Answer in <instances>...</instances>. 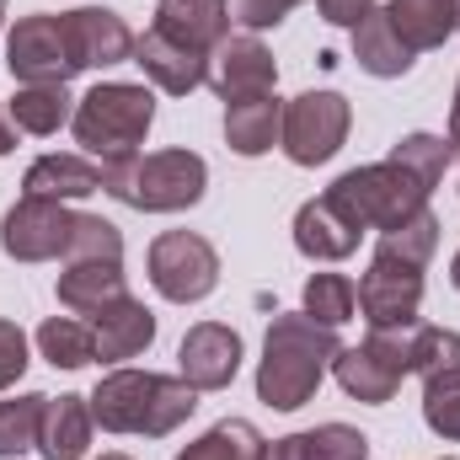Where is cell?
<instances>
[{
    "label": "cell",
    "instance_id": "obj_16",
    "mask_svg": "<svg viewBox=\"0 0 460 460\" xmlns=\"http://www.w3.org/2000/svg\"><path fill=\"white\" fill-rule=\"evenodd\" d=\"M92 338H97V364H128L155 343V311L134 295H118L113 305H102L92 316Z\"/></svg>",
    "mask_w": 460,
    "mask_h": 460
},
{
    "label": "cell",
    "instance_id": "obj_7",
    "mask_svg": "<svg viewBox=\"0 0 460 460\" xmlns=\"http://www.w3.org/2000/svg\"><path fill=\"white\" fill-rule=\"evenodd\" d=\"M150 284L172 305H199L220 289V252L199 230H161L145 252Z\"/></svg>",
    "mask_w": 460,
    "mask_h": 460
},
{
    "label": "cell",
    "instance_id": "obj_38",
    "mask_svg": "<svg viewBox=\"0 0 460 460\" xmlns=\"http://www.w3.org/2000/svg\"><path fill=\"white\" fill-rule=\"evenodd\" d=\"M11 150H16V123L5 113V102H0V155H11Z\"/></svg>",
    "mask_w": 460,
    "mask_h": 460
},
{
    "label": "cell",
    "instance_id": "obj_8",
    "mask_svg": "<svg viewBox=\"0 0 460 460\" xmlns=\"http://www.w3.org/2000/svg\"><path fill=\"white\" fill-rule=\"evenodd\" d=\"M348 128H353V108L343 92H300L295 102H284L279 150L295 166H327L348 145Z\"/></svg>",
    "mask_w": 460,
    "mask_h": 460
},
{
    "label": "cell",
    "instance_id": "obj_6",
    "mask_svg": "<svg viewBox=\"0 0 460 460\" xmlns=\"http://www.w3.org/2000/svg\"><path fill=\"white\" fill-rule=\"evenodd\" d=\"M429 193L434 188H423L407 166H396L391 155L385 161H369V166H353V172H343L332 188H327V199L338 204V215H343L353 230H396L407 226L412 215H423L429 209Z\"/></svg>",
    "mask_w": 460,
    "mask_h": 460
},
{
    "label": "cell",
    "instance_id": "obj_18",
    "mask_svg": "<svg viewBox=\"0 0 460 460\" xmlns=\"http://www.w3.org/2000/svg\"><path fill=\"white\" fill-rule=\"evenodd\" d=\"M172 43H188L199 54H215L230 38V5L226 0H155V22Z\"/></svg>",
    "mask_w": 460,
    "mask_h": 460
},
{
    "label": "cell",
    "instance_id": "obj_19",
    "mask_svg": "<svg viewBox=\"0 0 460 460\" xmlns=\"http://www.w3.org/2000/svg\"><path fill=\"white\" fill-rule=\"evenodd\" d=\"M92 402L86 396H49L43 402V423H38V456L43 460H86L92 456Z\"/></svg>",
    "mask_w": 460,
    "mask_h": 460
},
{
    "label": "cell",
    "instance_id": "obj_15",
    "mask_svg": "<svg viewBox=\"0 0 460 460\" xmlns=\"http://www.w3.org/2000/svg\"><path fill=\"white\" fill-rule=\"evenodd\" d=\"M241 369V332L226 322H193L177 348V375L204 396V391H226Z\"/></svg>",
    "mask_w": 460,
    "mask_h": 460
},
{
    "label": "cell",
    "instance_id": "obj_36",
    "mask_svg": "<svg viewBox=\"0 0 460 460\" xmlns=\"http://www.w3.org/2000/svg\"><path fill=\"white\" fill-rule=\"evenodd\" d=\"M27 364H32V353H27V332H22L11 316H0V391H11V385L27 375Z\"/></svg>",
    "mask_w": 460,
    "mask_h": 460
},
{
    "label": "cell",
    "instance_id": "obj_44",
    "mask_svg": "<svg viewBox=\"0 0 460 460\" xmlns=\"http://www.w3.org/2000/svg\"><path fill=\"white\" fill-rule=\"evenodd\" d=\"M456 16H460V0H456Z\"/></svg>",
    "mask_w": 460,
    "mask_h": 460
},
{
    "label": "cell",
    "instance_id": "obj_10",
    "mask_svg": "<svg viewBox=\"0 0 460 460\" xmlns=\"http://www.w3.org/2000/svg\"><path fill=\"white\" fill-rule=\"evenodd\" d=\"M5 70L16 86H70V75H81V70L65 43V16H49V11L16 16V27L5 38Z\"/></svg>",
    "mask_w": 460,
    "mask_h": 460
},
{
    "label": "cell",
    "instance_id": "obj_31",
    "mask_svg": "<svg viewBox=\"0 0 460 460\" xmlns=\"http://www.w3.org/2000/svg\"><path fill=\"white\" fill-rule=\"evenodd\" d=\"M43 391H22L0 402V460H16L38 450V423H43Z\"/></svg>",
    "mask_w": 460,
    "mask_h": 460
},
{
    "label": "cell",
    "instance_id": "obj_27",
    "mask_svg": "<svg viewBox=\"0 0 460 460\" xmlns=\"http://www.w3.org/2000/svg\"><path fill=\"white\" fill-rule=\"evenodd\" d=\"M32 343H38V353L54 369H86V364H97V338H92L86 316H49Z\"/></svg>",
    "mask_w": 460,
    "mask_h": 460
},
{
    "label": "cell",
    "instance_id": "obj_17",
    "mask_svg": "<svg viewBox=\"0 0 460 460\" xmlns=\"http://www.w3.org/2000/svg\"><path fill=\"white\" fill-rule=\"evenodd\" d=\"M358 241H364V230L348 226L327 193L322 199H305L295 209V252L311 257V262H348L358 252Z\"/></svg>",
    "mask_w": 460,
    "mask_h": 460
},
{
    "label": "cell",
    "instance_id": "obj_21",
    "mask_svg": "<svg viewBox=\"0 0 460 460\" xmlns=\"http://www.w3.org/2000/svg\"><path fill=\"white\" fill-rule=\"evenodd\" d=\"M353 59H358V70L375 75V81H396V75H407V70L418 65V54L407 49V38L396 32V22H391L385 5H375V11L353 27Z\"/></svg>",
    "mask_w": 460,
    "mask_h": 460
},
{
    "label": "cell",
    "instance_id": "obj_5",
    "mask_svg": "<svg viewBox=\"0 0 460 460\" xmlns=\"http://www.w3.org/2000/svg\"><path fill=\"white\" fill-rule=\"evenodd\" d=\"M150 123H155V92L145 81H97L86 97H75L70 134H75L81 155L108 166L123 155H139Z\"/></svg>",
    "mask_w": 460,
    "mask_h": 460
},
{
    "label": "cell",
    "instance_id": "obj_22",
    "mask_svg": "<svg viewBox=\"0 0 460 460\" xmlns=\"http://www.w3.org/2000/svg\"><path fill=\"white\" fill-rule=\"evenodd\" d=\"M279 134H284V102H279V92L226 102V145L235 155L257 161V155H268L279 145Z\"/></svg>",
    "mask_w": 460,
    "mask_h": 460
},
{
    "label": "cell",
    "instance_id": "obj_37",
    "mask_svg": "<svg viewBox=\"0 0 460 460\" xmlns=\"http://www.w3.org/2000/svg\"><path fill=\"white\" fill-rule=\"evenodd\" d=\"M375 5H380V0H316L322 22H332V27H348V32H353V27H358V22H364Z\"/></svg>",
    "mask_w": 460,
    "mask_h": 460
},
{
    "label": "cell",
    "instance_id": "obj_14",
    "mask_svg": "<svg viewBox=\"0 0 460 460\" xmlns=\"http://www.w3.org/2000/svg\"><path fill=\"white\" fill-rule=\"evenodd\" d=\"M134 65H139L145 86L166 92V97H193L199 86H209V54H199L188 43H172L161 27H145L134 38Z\"/></svg>",
    "mask_w": 460,
    "mask_h": 460
},
{
    "label": "cell",
    "instance_id": "obj_13",
    "mask_svg": "<svg viewBox=\"0 0 460 460\" xmlns=\"http://www.w3.org/2000/svg\"><path fill=\"white\" fill-rule=\"evenodd\" d=\"M59 16H65V43H70L75 70H113V65L134 59V32L118 11L75 5V11H59Z\"/></svg>",
    "mask_w": 460,
    "mask_h": 460
},
{
    "label": "cell",
    "instance_id": "obj_32",
    "mask_svg": "<svg viewBox=\"0 0 460 460\" xmlns=\"http://www.w3.org/2000/svg\"><path fill=\"white\" fill-rule=\"evenodd\" d=\"M391 161L407 166L423 188H439V182H445V166L456 161V150H450L445 134H402V139L391 145Z\"/></svg>",
    "mask_w": 460,
    "mask_h": 460
},
{
    "label": "cell",
    "instance_id": "obj_34",
    "mask_svg": "<svg viewBox=\"0 0 460 460\" xmlns=\"http://www.w3.org/2000/svg\"><path fill=\"white\" fill-rule=\"evenodd\" d=\"M423 423L460 445V375H445V380H423Z\"/></svg>",
    "mask_w": 460,
    "mask_h": 460
},
{
    "label": "cell",
    "instance_id": "obj_26",
    "mask_svg": "<svg viewBox=\"0 0 460 460\" xmlns=\"http://www.w3.org/2000/svg\"><path fill=\"white\" fill-rule=\"evenodd\" d=\"M5 113L16 123V134L49 139V134H59L75 118V97H70V86H16V97L5 102Z\"/></svg>",
    "mask_w": 460,
    "mask_h": 460
},
{
    "label": "cell",
    "instance_id": "obj_39",
    "mask_svg": "<svg viewBox=\"0 0 460 460\" xmlns=\"http://www.w3.org/2000/svg\"><path fill=\"white\" fill-rule=\"evenodd\" d=\"M445 139H460V81H456V97H450V128H445Z\"/></svg>",
    "mask_w": 460,
    "mask_h": 460
},
{
    "label": "cell",
    "instance_id": "obj_35",
    "mask_svg": "<svg viewBox=\"0 0 460 460\" xmlns=\"http://www.w3.org/2000/svg\"><path fill=\"white\" fill-rule=\"evenodd\" d=\"M226 5H230V22H241V32H268L305 0H226Z\"/></svg>",
    "mask_w": 460,
    "mask_h": 460
},
{
    "label": "cell",
    "instance_id": "obj_40",
    "mask_svg": "<svg viewBox=\"0 0 460 460\" xmlns=\"http://www.w3.org/2000/svg\"><path fill=\"white\" fill-rule=\"evenodd\" d=\"M450 284L460 289V246H456V257H450Z\"/></svg>",
    "mask_w": 460,
    "mask_h": 460
},
{
    "label": "cell",
    "instance_id": "obj_3",
    "mask_svg": "<svg viewBox=\"0 0 460 460\" xmlns=\"http://www.w3.org/2000/svg\"><path fill=\"white\" fill-rule=\"evenodd\" d=\"M86 402L102 434H139V439H166L199 412V391L182 375H155L134 364L108 369Z\"/></svg>",
    "mask_w": 460,
    "mask_h": 460
},
{
    "label": "cell",
    "instance_id": "obj_11",
    "mask_svg": "<svg viewBox=\"0 0 460 460\" xmlns=\"http://www.w3.org/2000/svg\"><path fill=\"white\" fill-rule=\"evenodd\" d=\"M70 230H75V209L70 204L22 193L5 209V220H0V252L11 262H54V257H65Z\"/></svg>",
    "mask_w": 460,
    "mask_h": 460
},
{
    "label": "cell",
    "instance_id": "obj_1",
    "mask_svg": "<svg viewBox=\"0 0 460 460\" xmlns=\"http://www.w3.org/2000/svg\"><path fill=\"white\" fill-rule=\"evenodd\" d=\"M434 252H439V215L434 209H423L407 226L380 235L364 279L353 284L369 332H407V327H418V311H423V268H429Z\"/></svg>",
    "mask_w": 460,
    "mask_h": 460
},
{
    "label": "cell",
    "instance_id": "obj_41",
    "mask_svg": "<svg viewBox=\"0 0 460 460\" xmlns=\"http://www.w3.org/2000/svg\"><path fill=\"white\" fill-rule=\"evenodd\" d=\"M450 150H456V166H460V139H450Z\"/></svg>",
    "mask_w": 460,
    "mask_h": 460
},
{
    "label": "cell",
    "instance_id": "obj_45",
    "mask_svg": "<svg viewBox=\"0 0 460 460\" xmlns=\"http://www.w3.org/2000/svg\"><path fill=\"white\" fill-rule=\"evenodd\" d=\"M450 460H456V456H450Z\"/></svg>",
    "mask_w": 460,
    "mask_h": 460
},
{
    "label": "cell",
    "instance_id": "obj_30",
    "mask_svg": "<svg viewBox=\"0 0 460 460\" xmlns=\"http://www.w3.org/2000/svg\"><path fill=\"white\" fill-rule=\"evenodd\" d=\"M311 322H322V327H348L353 322V311H358V289H353V279L348 273H311L305 279V305H300Z\"/></svg>",
    "mask_w": 460,
    "mask_h": 460
},
{
    "label": "cell",
    "instance_id": "obj_42",
    "mask_svg": "<svg viewBox=\"0 0 460 460\" xmlns=\"http://www.w3.org/2000/svg\"><path fill=\"white\" fill-rule=\"evenodd\" d=\"M102 460H134V456H118V450H113V456H102Z\"/></svg>",
    "mask_w": 460,
    "mask_h": 460
},
{
    "label": "cell",
    "instance_id": "obj_25",
    "mask_svg": "<svg viewBox=\"0 0 460 460\" xmlns=\"http://www.w3.org/2000/svg\"><path fill=\"white\" fill-rule=\"evenodd\" d=\"M396 32L407 38L412 54H429V49H445L450 32H460L456 0H385Z\"/></svg>",
    "mask_w": 460,
    "mask_h": 460
},
{
    "label": "cell",
    "instance_id": "obj_12",
    "mask_svg": "<svg viewBox=\"0 0 460 460\" xmlns=\"http://www.w3.org/2000/svg\"><path fill=\"white\" fill-rule=\"evenodd\" d=\"M209 86L220 102H241V97H262L279 86V59L257 32H230L226 43L209 54Z\"/></svg>",
    "mask_w": 460,
    "mask_h": 460
},
{
    "label": "cell",
    "instance_id": "obj_43",
    "mask_svg": "<svg viewBox=\"0 0 460 460\" xmlns=\"http://www.w3.org/2000/svg\"><path fill=\"white\" fill-rule=\"evenodd\" d=\"M0 27H5V0H0Z\"/></svg>",
    "mask_w": 460,
    "mask_h": 460
},
{
    "label": "cell",
    "instance_id": "obj_4",
    "mask_svg": "<svg viewBox=\"0 0 460 460\" xmlns=\"http://www.w3.org/2000/svg\"><path fill=\"white\" fill-rule=\"evenodd\" d=\"M102 193L139 215H182L209 193V161L188 145L123 155V161L102 166Z\"/></svg>",
    "mask_w": 460,
    "mask_h": 460
},
{
    "label": "cell",
    "instance_id": "obj_23",
    "mask_svg": "<svg viewBox=\"0 0 460 460\" xmlns=\"http://www.w3.org/2000/svg\"><path fill=\"white\" fill-rule=\"evenodd\" d=\"M54 295H59V305H65L70 316H86V322H92L102 305H113L118 295H128L123 262H65Z\"/></svg>",
    "mask_w": 460,
    "mask_h": 460
},
{
    "label": "cell",
    "instance_id": "obj_24",
    "mask_svg": "<svg viewBox=\"0 0 460 460\" xmlns=\"http://www.w3.org/2000/svg\"><path fill=\"white\" fill-rule=\"evenodd\" d=\"M268 460H369V439L353 423H316L268 445Z\"/></svg>",
    "mask_w": 460,
    "mask_h": 460
},
{
    "label": "cell",
    "instance_id": "obj_20",
    "mask_svg": "<svg viewBox=\"0 0 460 460\" xmlns=\"http://www.w3.org/2000/svg\"><path fill=\"white\" fill-rule=\"evenodd\" d=\"M22 193L32 199H59V204H75V199H92L102 193V166L81 150H65V155H38L22 177Z\"/></svg>",
    "mask_w": 460,
    "mask_h": 460
},
{
    "label": "cell",
    "instance_id": "obj_2",
    "mask_svg": "<svg viewBox=\"0 0 460 460\" xmlns=\"http://www.w3.org/2000/svg\"><path fill=\"white\" fill-rule=\"evenodd\" d=\"M338 348L343 343L332 327L311 322L305 311H279L268 322L262 358H257V402L273 412H300L332 375Z\"/></svg>",
    "mask_w": 460,
    "mask_h": 460
},
{
    "label": "cell",
    "instance_id": "obj_28",
    "mask_svg": "<svg viewBox=\"0 0 460 460\" xmlns=\"http://www.w3.org/2000/svg\"><path fill=\"white\" fill-rule=\"evenodd\" d=\"M177 460H268V439L246 418H226L209 434H199L188 450H177Z\"/></svg>",
    "mask_w": 460,
    "mask_h": 460
},
{
    "label": "cell",
    "instance_id": "obj_33",
    "mask_svg": "<svg viewBox=\"0 0 460 460\" xmlns=\"http://www.w3.org/2000/svg\"><path fill=\"white\" fill-rule=\"evenodd\" d=\"M65 262H123V230L102 215H75Z\"/></svg>",
    "mask_w": 460,
    "mask_h": 460
},
{
    "label": "cell",
    "instance_id": "obj_9",
    "mask_svg": "<svg viewBox=\"0 0 460 460\" xmlns=\"http://www.w3.org/2000/svg\"><path fill=\"white\" fill-rule=\"evenodd\" d=\"M407 332H412V327H407ZM407 332H369L364 343L338 348V358H332V380L343 385L353 402H364V407H385V402L402 391V380L412 375Z\"/></svg>",
    "mask_w": 460,
    "mask_h": 460
},
{
    "label": "cell",
    "instance_id": "obj_29",
    "mask_svg": "<svg viewBox=\"0 0 460 460\" xmlns=\"http://www.w3.org/2000/svg\"><path fill=\"white\" fill-rule=\"evenodd\" d=\"M407 358H412V375H418V380L460 375V332L456 327H429V322H418V327L407 332Z\"/></svg>",
    "mask_w": 460,
    "mask_h": 460
}]
</instances>
